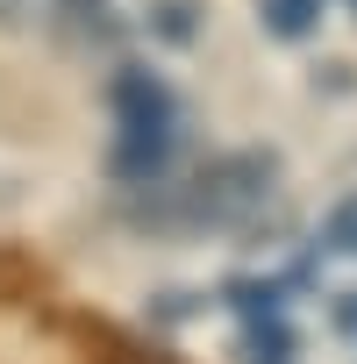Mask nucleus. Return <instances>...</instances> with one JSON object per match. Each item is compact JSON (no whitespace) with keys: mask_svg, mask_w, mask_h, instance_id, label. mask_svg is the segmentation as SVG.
Masks as SVG:
<instances>
[{"mask_svg":"<svg viewBox=\"0 0 357 364\" xmlns=\"http://www.w3.org/2000/svg\"><path fill=\"white\" fill-rule=\"evenodd\" d=\"M265 193H272V157H265V150L208 157V164H193L186 178L157 186L129 222H136L143 236H215V229L243 222Z\"/></svg>","mask_w":357,"mask_h":364,"instance_id":"obj_1","label":"nucleus"},{"mask_svg":"<svg viewBox=\"0 0 357 364\" xmlns=\"http://www.w3.org/2000/svg\"><path fill=\"white\" fill-rule=\"evenodd\" d=\"M178 143H186V114H178L171 86L150 65H122L114 72V143H107L114 178H136V186L164 178Z\"/></svg>","mask_w":357,"mask_h":364,"instance_id":"obj_2","label":"nucleus"},{"mask_svg":"<svg viewBox=\"0 0 357 364\" xmlns=\"http://www.w3.org/2000/svg\"><path fill=\"white\" fill-rule=\"evenodd\" d=\"M257 15H265V29H272L279 43H293V36H314L321 0H257Z\"/></svg>","mask_w":357,"mask_h":364,"instance_id":"obj_3","label":"nucleus"},{"mask_svg":"<svg viewBox=\"0 0 357 364\" xmlns=\"http://www.w3.org/2000/svg\"><path fill=\"white\" fill-rule=\"evenodd\" d=\"M86 364H178V357L157 350V343H136V336H93V357Z\"/></svg>","mask_w":357,"mask_h":364,"instance_id":"obj_4","label":"nucleus"},{"mask_svg":"<svg viewBox=\"0 0 357 364\" xmlns=\"http://www.w3.org/2000/svg\"><path fill=\"white\" fill-rule=\"evenodd\" d=\"M293 357V336L279 328V321H257L250 336H243V364H286Z\"/></svg>","mask_w":357,"mask_h":364,"instance_id":"obj_5","label":"nucleus"},{"mask_svg":"<svg viewBox=\"0 0 357 364\" xmlns=\"http://www.w3.org/2000/svg\"><path fill=\"white\" fill-rule=\"evenodd\" d=\"M65 15V0H0V22H15V29H29V22H58Z\"/></svg>","mask_w":357,"mask_h":364,"instance_id":"obj_6","label":"nucleus"},{"mask_svg":"<svg viewBox=\"0 0 357 364\" xmlns=\"http://www.w3.org/2000/svg\"><path fill=\"white\" fill-rule=\"evenodd\" d=\"M329 243H336V250H357V200H343V208H336V229H329Z\"/></svg>","mask_w":357,"mask_h":364,"instance_id":"obj_7","label":"nucleus"},{"mask_svg":"<svg viewBox=\"0 0 357 364\" xmlns=\"http://www.w3.org/2000/svg\"><path fill=\"white\" fill-rule=\"evenodd\" d=\"M350 8H357V0H350Z\"/></svg>","mask_w":357,"mask_h":364,"instance_id":"obj_8","label":"nucleus"}]
</instances>
